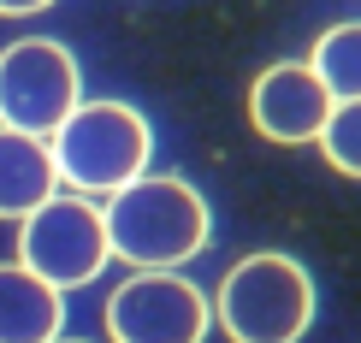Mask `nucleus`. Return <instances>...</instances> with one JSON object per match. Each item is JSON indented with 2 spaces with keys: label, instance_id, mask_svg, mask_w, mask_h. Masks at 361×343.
<instances>
[{
  "label": "nucleus",
  "instance_id": "nucleus-5",
  "mask_svg": "<svg viewBox=\"0 0 361 343\" xmlns=\"http://www.w3.org/2000/svg\"><path fill=\"white\" fill-rule=\"evenodd\" d=\"M107 261H113L107 225L83 196H59L54 189L42 207H30L18 219V266L48 278L54 290H83L89 278H101Z\"/></svg>",
  "mask_w": 361,
  "mask_h": 343
},
{
  "label": "nucleus",
  "instance_id": "nucleus-6",
  "mask_svg": "<svg viewBox=\"0 0 361 343\" xmlns=\"http://www.w3.org/2000/svg\"><path fill=\"white\" fill-rule=\"evenodd\" d=\"M207 325H214V302L172 266H142L107 296L113 343H202Z\"/></svg>",
  "mask_w": 361,
  "mask_h": 343
},
{
  "label": "nucleus",
  "instance_id": "nucleus-13",
  "mask_svg": "<svg viewBox=\"0 0 361 343\" xmlns=\"http://www.w3.org/2000/svg\"><path fill=\"white\" fill-rule=\"evenodd\" d=\"M54 343H83V337H54Z\"/></svg>",
  "mask_w": 361,
  "mask_h": 343
},
{
  "label": "nucleus",
  "instance_id": "nucleus-10",
  "mask_svg": "<svg viewBox=\"0 0 361 343\" xmlns=\"http://www.w3.org/2000/svg\"><path fill=\"white\" fill-rule=\"evenodd\" d=\"M314 77L332 89V101H355L361 95V24H332L314 42Z\"/></svg>",
  "mask_w": 361,
  "mask_h": 343
},
{
  "label": "nucleus",
  "instance_id": "nucleus-12",
  "mask_svg": "<svg viewBox=\"0 0 361 343\" xmlns=\"http://www.w3.org/2000/svg\"><path fill=\"white\" fill-rule=\"evenodd\" d=\"M42 6H54V0H0V18H30Z\"/></svg>",
  "mask_w": 361,
  "mask_h": 343
},
{
  "label": "nucleus",
  "instance_id": "nucleus-2",
  "mask_svg": "<svg viewBox=\"0 0 361 343\" xmlns=\"http://www.w3.org/2000/svg\"><path fill=\"white\" fill-rule=\"evenodd\" d=\"M219 332L231 343H302L314 325V278L296 255H243L219 278Z\"/></svg>",
  "mask_w": 361,
  "mask_h": 343
},
{
  "label": "nucleus",
  "instance_id": "nucleus-4",
  "mask_svg": "<svg viewBox=\"0 0 361 343\" xmlns=\"http://www.w3.org/2000/svg\"><path fill=\"white\" fill-rule=\"evenodd\" d=\"M78 101H83V71L66 42L30 36L0 48V125L6 130L54 137Z\"/></svg>",
  "mask_w": 361,
  "mask_h": 343
},
{
  "label": "nucleus",
  "instance_id": "nucleus-9",
  "mask_svg": "<svg viewBox=\"0 0 361 343\" xmlns=\"http://www.w3.org/2000/svg\"><path fill=\"white\" fill-rule=\"evenodd\" d=\"M59 172L48 154V137H24V130L0 125V219H24L30 207L54 196Z\"/></svg>",
  "mask_w": 361,
  "mask_h": 343
},
{
  "label": "nucleus",
  "instance_id": "nucleus-7",
  "mask_svg": "<svg viewBox=\"0 0 361 343\" xmlns=\"http://www.w3.org/2000/svg\"><path fill=\"white\" fill-rule=\"evenodd\" d=\"M326 118H332V89L314 77V66L284 59V66H267L249 89V125L267 142H284V148L314 142L326 130Z\"/></svg>",
  "mask_w": 361,
  "mask_h": 343
},
{
  "label": "nucleus",
  "instance_id": "nucleus-1",
  "mask_svg": "<svg viewBox=\"0 0 361 343\" xmlns=\"http://www.w3.org/2000/svg\"><path fill=\"white\" fill-rule=\"evenodd\" d=\"M107 249L118 261L142 266H184L207 249V201L195 196L184 177H130L125 189H113L107 213Z\"/></svg>",
  "mask_w": 361,
  "mask_h": 343
},
{
  "label": "nucleus",
  "instance_id": "nucleus-11",
  "mask_svg": "<svg viewBox=\"0 0 361 343\" xmlns=\"http://www.w3.org/2000/svg\"><path fill=\"white\" fill-rule=\"evenodd\" d=\"M314 142H320V154H326L332 172L361 177V95L355 101H332V118H326V130Z\"/></svg>",
  "mask_w": 361,
  "mask_h": 343
},
{
  "label": "nucleus",
  "instance_id": "nucleus-8",
  "mask_svg": "<svg viewBox=\"0 0 361 343\" xmlns=\"http://www.w3.org/2000/svg\"><path fill=\"white\" fill-rule=\"evenodd\" d=\"M66 325V290L30 266H0V343H54Z\"/></svg>",
  "mask_w": 361,
  "mask_h": 343
},
{
  "label": "nucleus",
  "instance_id": "nucleus-3",
  "mask_svg": "<svg viewBox=\"0 0 361 343\" xmlns=\"http://www.w3.org/2000/svg\"><path fill=\"white\" fill-rule=\"evenodd\" d=\"M48 154H54V172L78 196H113L130 177H142L154 137H148V118L125 101H78L66 113V125L54 130Z\"/></svg>",
  "mask_w": 361,
  "mask_h": 343
}]
</instances>
